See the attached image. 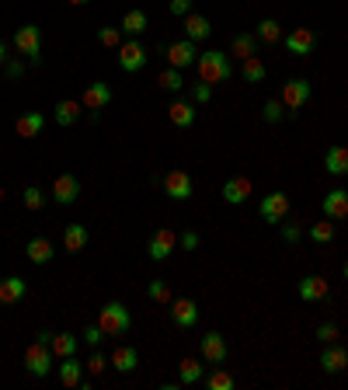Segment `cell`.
<instances>
[{"mask_svg":"<svg viewBox=\"0 0 348 390\" xmlns=\"http://www.w3.org/2000/svg\"><path fill=\"white\" fill-rule=\"evenodd\" d=\"M49 342H53V331H38L35 342L28 345V352H25V373L35 376V380H42V376H49L56 369V356H53Z\"/></svg>","mask_w":348,"mask_h":390,"instance_id":"6da1fadb","label":"cell"},{"mask_svg":"<svg viewBox=\"0 0 348 390\" xmlns=\"http://www.w3.org/2000/svg\"><path fill=\"white\" fill-rule=\"evenodd\" d=\"M195 70H199V80H206V84H223V80H230V73H233L230 53L209 49V53H202V56L195 60Z\"/></svg>","mask_w":348,"mask_h":390,"instance_id":"7a4b0ae2","label":"cell"},{"mask_svg":"<svg viewBox=\"0 0 348 390\" xmlns=\"http://www.w3.org/2000/svg\"><path fill=\"white\" fill-rule=\"evenodd\" d=\"M97 327H101L105 334H126L129 327H132V314H129V307L126 303H119V300L97 307Z\"/></svg>","mask_w":348,"mask_h":390,"instance_id":"3957f363","label":"cell"},{"mask_svg":"<svg viewBox=\"0 0 348 390\" xmlns=\"http://www.w3.org/2000/svg\"><path fill=\"white\" fill-rule=\"evenodd\" d=\"M310 98H314V84H310L307 77H292V80H285L283 91H279V101L289 108V115H296L300 108H307Z\"/></svg>","mask_w":348,"mask_h":390,"instance_id":"277c9868","label":"cell"},{"mask_svg":"<svg viewBox=\"0 0 348 390\" xmlns=\"http://www.w3.org/2000/svg\"><path fill=\"white\" fill-rule=\"evenodd\" d=\"M14 49L28 60V63L38 66V56H42V28L38 25H21L14 32Z\"/></svg>","mask_w":348,"mask_h":390,"instance_id":"5b68a950","label":"cell"},{"mask_svg":"<svg viewBox=\"0 0 348 390\" xmlns=\"http://www.w3.org/2000/svg\"><path fill=\"white\" fill-rule=\"evenodd\" d=\"M160 185H164V192L171 195L174 202H189L191 195H195V181H191V174H189V171H181V167L167 171Z\"/></svg>","mask_w":348,"mask_h":390,"instance_id":"8992f818","label":"cell"},{"mask_svg":"<svg viewBox=\"0 0 348 390\" xmlns=\"http://www.w3.org/2000/svg\"><path fill=\"white\" fill-rule=\"evenodd\" d=\"M258 213H261V220H265V223H285V216H289V195H285V192L261 195Z\"/></svg>","mask_w":348,"mask_h":390,"instance_id":"52a82bcc","label":"cell"},{"mask_svg":"<svg viewBox=\"0 0 348 390\" xmlns=\"http://www.w3.org/2000/svg\"><path fill=\"white\" fill-rule=\"evenodd\" d=\"M164 53H167V63L174 66V70H185V66H195V60H199V42L178 38V42L164 46Z\"/></svg>","mask_w":348,"mask_h":390,"instance_id":"ba28073f","label":"cell"},{"mask_svg":"<svg viewBox=\"0 0 348 390\" xmlns=\"http://www.w3.org/2000/svg\"><path fill=\"white\" fill-rule=\"evenodd\" d=\"M147 66V46L143 42H136V38H129L119 46V70L122 73H139Z\"/></svg>","mask_w":348,"mask_h":390,"instance_id":"9c48e42d","label":"cell"},{"mask_svg":"<svg viewBox=\"0 0 348 390\" xmlns=\"http://www.w3.org/2000/svg\"><path fill=\"white\" fill-rule=\"evenodd\" d=\"M174 248H178V237H174V230L157 227L154 233H150L147 255H150V261H167L171 255H174Z\"/></svg>","mask_w":348,"mask_h":390,"instance_id":"30bf717a","label":"cell"},{"mask_svg":"<svg viewBox=\"0 0 348 390\" xmlns=\"http://www.w3.org/2000/svg\"><path fill=\"white\" fill-rule=\"evenodd\" d=\"M171 321H174V327H195L199 325V303L191 300V296H171Z\"/></svg>","mask_w":348,"mask_h":390,"instance_id":"8fae6325","label":"cell"},{"mask_svg":"<svg viewBox=\"0 0 348 390\" xmlns=\"http://www.w3.org/2000/svg\"><path fill=\"white\" fill-rule=\"evenodd\" d=\"M230 359V345L220 331H206L202 334V362H213V366H223Z\"/></svg>","mask_w":348,"mask_h":390,"instance_id":"7c38bea8","label":"cell"},{"mask_svg":"<svg viewBox=\"0 0 348 390\" xmlns=\"http://www.w3.org/2000/svg\"><path fill=\"white\" fill-rule=\"evenodd\" d=\"M56 206H73L80 199V178L77 174H60L53 181V195H49Z\"/></svg>","mask_w":348,"mask_h":390,"instance_id":"4fadbf2b","label":"cell"},{"mask_svg":"<svg viewBox=\"0 0 348 390\" xmlns=\"http://www.w3.org/2000/svg\"><path fill=\"white\" fill-rule=\"evenodd\" d=\"M285 49L292 53V56H310L317 49V32L314 28H292V32H285Z\"/></svg>","mask_w":348,"mask_h":390,"instance_id":"5bb4252c","label":"cell"},{"mask_svg":"<svg viewBox=\"0 0 348 390\" xmlns=\"http://www.w3.org/2000/svg\"><path fill=\"white\" fill-rule=\"evenodd\" d=\"M296 292H300V300H307V303H324V300H331V286H327L324 275H303Z\"/></svg>","mask_w":348,"mask_h":390,"instance_id":"9a60e30c","label":"cell"},{"mask_svg":"<svg viewBox=\"0 0 348 390\" xmlns=\"http://www.w3.org/2000/svg\"><path fill=\"white\" fill-rule=\"evenodd\" d=\"M248 199H251V178L233 174V178L223 181V202H226V206H244Z\"/></svg>","mask_w":348,"mask_h":390,"instance_id":"2e32d148","label":"cell"},{"mask_svg":"<svg viewBox=\"0 0 348 390\" xmlns=\"http://www.w3.org/2000/svg\"><path fill=\"white\" fill-rule=\"evenodd\" d=\"M320 369H324L327 376L345 373V369H348V349L342 345V342H331V345L320 352Z\"/></svg>","mask_w":348,"mask_h":390,"instance_id":"e0dca14e","label":"cell"},{"mask_svg":"<svg viewBox=\"0 0 348 390\" xmlns=\"http://www.w3.org/2000/svg\"><path fill=\"white\" fill-rule=\"evenodd\" d=\"M112 84H105V80H95V84H88V91L80 98V105L88 108V112H101V108H108L112 105Z\"/></svg>","mask_w":348,"mask_h":390,"instance_id":"ac0fdd59","label":"cell"},{"mask_svg":"<svg viewBox=\"0 0 348 390\" xmlns=\"http://www.w3.org/2000/svg\"><path fill=\"white\" fill-rule=\"evenodd\" d=\"M320 209H324V216H327V220L342 223V220L348 216V192H345V189H331V192L324 195Z\"/></svg>","mask_w":348,"mask_h":390,"instance_id":"d6986e66","label":"cell"},{"mask_svg":"<svg viewBox=\"0 0 348 390\" xmlns=\"http://www.w3.org/2000/svg\"><path fill=\"white\" fill-rule=\"evenodd\" d=\"M91 244V230L84 223H66L63 227V251L66 255H80Z\"/></svg>","mask_w":348,"mask_h":390,"instance_id":"ffe728a7","label":"cell"},{"mask_svg":"<svg viewBox=\"0 0 348 390\" xmlns=\"http://www.w3.org/2000/svg\"><path fill=\"white\" fill-rule=\"evenodd\" d=\"M167 119H171L174 130H191L195 126V105L185 101V98H174L171 108H167Z\"/></svg>","mask_w":348,"mask_h":390,"instance_id":"44dd1931","label":"cell"},{"mask_svg":"<svg viewBox=\"0 0 348 390\" xmlns=\"http://www.w3.org/2000/svg\"><path fill=\"white\" fill-rule=\"evenodd\" d=\"M80 115H84V105L80 101H73V98H66V101H56V108H53V119H56V126H77L80 122Z\"/></svg>","mask_w":348,"mask_h":390,"instance_id":"7402d4cb","label":"cell"},{"mask_svg":"<svg viewBox=\"0 0 348 390\" xmlns=\"http://www.w3.org/2000/svg\"><path fill=\"white\" fill-rule=\"evenodd\" d=\"M25 258L32 261V265H49V261L56 258V248H53L49 237H32L25 244Z\"/></svg>","mask_w":348,"mask_h":390,"instance_id":"603a6c76","label":"cell"},{"mask_svg":"<svg viewBox=\"0 0 348 390\" xmlns=\"http://www.w3.org/2000/svg\"><path fill=\"white\" fill-rule=\"evenodd\" d=\"M230 56L233 60H251V56H258V35L254 32H237L233 38H230Z\"/></svg>","mask_w":348,"mask_h":390,"instance_id":"cb8c5ba5","label":"cell"},{"mask_svg":"<svg viewBox=\"0 0 348 390\" xmlns=\"http://www.w3.org/2000/svg\"><path fill=\"white\" fill-rule=\"evenodd\" d=\"M108 366H112L115 373H136V366H139V352H136L132 345H115V352L108 356Z\"/></svg>","mask_w":348,"mask_h":390,"instance_id":"d4e9b609","label":"cell"},{"mask_svg":"<svg viewBox=\"0 0 348 390\" xmlns=\"http://www.w3.org/2000/svg\"><path fill=\"white\" fill-rule=\"evenodd\" d=\"M56 373H60L63 387H80L84 384V362H77V356H66L63 362H56Z\"/></svg>","mask_w":348,"mask_h":390,"instance_id":"484cf974","label":"cell"},{"mask_svg":"<svg viewBox=\"0 0 348 390\" xmlns=\"http://www.w3.org/2000/svg\"><path fill=\"white\" fill-rule=\"evenodd\" d=\"M28 296V283L21 279V275H7V279H0V303H18V300H25Z\"/></svg>","mask_w":348,"mask_h":390,"instance_id":"4316f807","label":"cell"},{"mask_svg":"<svg viewBox=\"0 0 348 390\" xmlns=\"http://www.w3.org/2000/svg\"><path fill=\"white\" fill-rule=\"evenodd\" d=\"M324 171L334 174V178H345L348 174V147H327V154H324Z\"/></svg>","mask_w":348,"mask_h":390,"instance_id":"83f0119b","label":"cell"},{"mask_svg":"<svg viewBox=\"0 0 348 390\" xmlns=\"http://www.w3.org/2000/svg\"><path fill=\"white\" fill-rule=\"evenodd\" d=\"M42 130H46V115H42V112H25V115H18V122H14V132L25 136V139H35Z\"/></svg>","mask_w":348,"mask_h":390,"instance_id":"f1b7e54d","label":"cell"},{"mask_svg":"<svg viewBox=\"0 0 348 390\" xmlns=\"http://www.w3.org/2000/svg\"><path fill=\"white\" fill-rule=\"evenodd\" d=\"M209 35H213L209 18H202V14H185V38H191V42H206Z\"/></svg>","mask_w":348,"mask_h":390,"instance_id":"f546056e","label":"cell"},{"mask_svg":"<svg viewBox=\"0 0 348 390\" xmlns=\"http://www.w3.org/2000/svg\"><path fill=\"white\" fill-rule=\"evenodd\" d=\"M147 25H150L147 11L132 7V11H126V18H122V25H119V28H122L126 35H132V38H136V35H143V32H147Z\"/></svg>","mask_w":348,"mask_h":390,"instance_id":"4dcf8cb0","label":"cell"},{"mask_svg":"<svg viewBox=\"0 0 348 390\" xmlns=\"http://www.w3.org/2000/svg\"><path fill=\"white\" fill-rule=\"evenodd\" d=\"M258 42H265V46H275V42H283V25L275 21V18H261L258 21Z\"/></svg>","mask_w":348,"mask_h":390,"instance_id":"1f68e13d","label":"cell"},{"mask_svg":"<svg viewBox=\"0 0 348 390\" xmlns=\"http://www.w3.org/2000/svg\"><path fill=\"white\" fill-rule=\"evenodd\" d=\"M49 345H53V356H56V359L77 356V338H73L70 331H63V334H56V331H53V342H49Z\"/></svg>","mask_w":348,"mask_h":390,"instance_id":"d6a6232c","label":"cell"},{"mask_svg":"<svg viewBox=\"0 0 348 390\" xmlns=\"http://www.w3.org/2000/svg\"><path fill=\"white\" fill-rule=\"evenodd\" d=\"M178 380L181 384H202V362L199 359H181L178 362Z\"/></svg>","mask_w":348,"mask_h":390,"instance_id":"836d02e7","label":"cell"},{"mask_svg":"<svg viewBox=\"0 0 348 390\" xmlns=\"http://www.w3.org/2000/svg\"><path fill=\"white\" fill-rule=\"evenodd\" d=\"M244 80L248 84H265V77H268V70H265V63L258 60V56H251V60H244Z\"/></svg>","mask_w":348,"mask_h":390,"instance_id":"e575fe53","label":"cell"},{"mask_svg":"<svg viewBox=\"0 0 348 390\" xmlns=\"http://www.w3.org/2000/svg\"><path fill=\"white\" fill-rule=\"evenodd\" d=\"M157 84H160V88H164V91H174V95H178V91L185 88V80H181V70H174V66H167V70H164V73H160V77H157Z\"/></svg>","mask_w":348,"mask_h":390,"instance_id":"d590c367","label":"cell"},{"mask_svg":"<svg viewBox=\"0 0 348 390\" xmlns=\"http://www.w3.org/2000/svg\"><path fill=\"white\" fill-rule=\"evenodd\" d=\"M310 241H314V244H331V241H334V220L324 216V223H314V227H310Z\"/></svg>","mask_w":348,"mask_h":390,"instance_id":"8d00e7d4","label":"cell"},{"mask_svg":"<svg viewBox=\"0 0 348 390\" xmlns=\"http://www.w3.org/2000/svg\"><path fill=\"white\" fill-rule=\"evenodd\" d=\"M233 376L226 373V369H213L209 376H206V390H233Z\"/></svg>","mask_w":348,"mask_h":390,"instance_id":"74e56055","label":"cell"},{"mask_svg":"<svg viewBox=\"0 0 348 390\" xmlns=\"http://www.w3.org/2000/svg\"><path fill=\"white\" fill-rule=\"evenodd\" d=\"M21 202H25V209H28V213H38V209L46 206V192H42L38 185H28V189L21 192Z\"/></svg>","mask_w":348,"mask_h":390,"instance_id":"f35d334b","label":"cell"},{"mask_svg":"<svg viewBox=\"0 0 348 390\" xmlns=\"http://www.w3.org/2000/svg\"><path fill=\"white\" fill-rule=\"evenodd\" d=\"M97 42L108 46V49H119V46H122V28H115V25H101V28H97Z\"/></svg>","mask_w":348,"mask_h":390,"instance_id":"ab89813d","label":"cell"},{"mask_svg":"<svg viewBox=\"0 0 348 390\" xmlns=\"http://www.w3.org/2000/svg\"><path fill=\"white\" fill-rule=\"evenodd\" d=\"M283 115H285V105L279 101V98H272V101H265V105H261V119H265V122H272V126H275V122H283Z\"/></svg>","mask_w":348,"mask_h":390,"instance_id":"60d3db41","label":"cell"},{"mask_svg":"<svg viewBox=\"0 0 348 390\" xmlns=\"http://www.w3.org/2000/svg\"><path fill=\"white\" fill-rule=\"evenodd\" d=\"M314 338H317V342H324V345H331V342H342V327L331 325V321H324V325L314 327Z\"/></svg>","mask_w":348,"mask_h":390,"instance_id":"b9f144b4","label":"cell"},{"mask_svg":"<svg viewBox=\"0 0 348 390\" xmlns=\"http://www.w3.org/2000/svg\"><path fill=\"white\" fill-rule=\"evenodd\" d=\"M147 296H150L154 303H171V286H167L164 279H154V283L147 286Z\"/></svg>","mask_w":348,"mask_h":390,"instance_id":"7bdbcfd3","label":"cell"},{"mask_svg":"<svg viewBox=\"0 0 348 390\" xmlns=\"http://www.w3.org/2000/svg\"><path fill=\"white\" fill-rule=\"evenodd\" d=\"M84 369H88V373H91V376H101V373H105V369H108V356H101V352H91V359H88V362H84Z\"/></svg>","mask_w":348,"mask_h":390,"instance_id":"ee69618b","label":"cell"},{"mask_svg":"<svg viewBox=\"0 0 348 390\" xmlns=\"http://www.w3.org/2000/svg\"><path fill=\"white\" fill-rule=\"evenodd\" d=\"M105 338H108V334H105V331H101L97 325H88V327H84V345H88V349H97Z\"/></svg>","mask_w":348,"mask_h":390,"instance_id":"f6af8a7d","label":"cell"},{"mask_svg":"<svg viewBox=\"0 0 348 390\" xmlns=\"http://www.w3.org/2000/svg\"><path fill=\"white\" fill-rule=\"evenodd\" d=\"M191 98H195V105H209V101H213V84L199 80V84L191 88Z\"/></svg>","mask_w":348,"mask_h":390,"instance_id":"bcb514c9","label":"cell"},{"mask_svg":"<svg viewBox=\"0 0 348 390\" xmlns=\"http://www.w3.org/2000/svg\"><path fill=\"white\" fill-rule=\"evenodd\" d=\"M167 11L174 18H185V14H191V0H167Z\"/></svg>","mask_w":348,"mask_h":390,"instance_id":"7dc6e473","label":"cell"},{"mask_svg":"<svg viewBox=\"0 0 348 390\" xmlns=\"http://www.w3.org/2000/svg\"><path fill=\"white\" fill-rule=\"evenodd\" d=\"M300 237H303V227H300V223H285V227H283V241H285V244H300Z\"/></svg>","mask_w":348,"mask_h":390,"instance_id":"c3c4849f","label":"cell"},{"mask_svg":"<svg viewBox=\"0 0 348 390\" xmlns=\"http://www.w3.org/2000/svg\"><path fill=\"white\" fill-rule=\"evenodd\" d=\"M178 248H185V251H195V248H199V233H195V230H185V233L178 237Z\"/></svg>","mask_w":348,"mask_h":390,"instance_id":"681fc988","label":"cell"},{"mask_svg":"<svg viewBox=\"0 0 348 390\" xmlns=\"http://www.w3.org/2000/svg\"><path fill=\"white\" fill-rule=\"evenodd\" d=\"M4 70H7V77H11V80H18V77L25 73V63H18V60H7V63H4Z\"/></svg>","mask_w":348,"mask_h":390,"instance_id":"f907efd6","label":"cell"},{"mask_svg":"<svg viewBox=\"0 0 348 390\" xmlns=\"http://www.w3.org/2000/svg\"><path fill=\"white\" fill-rule=\"evenodd\" d=\"M7 60H11V56H7V46H4V42H0V66L7 63Z\"/></svg>","mask_w":348,"mask_h":390,"instance_id":"816d5d0a","label":"cell"},{"mask_svg":"<svg viewBox=\"0 0 348 390\" xmlns=\"http://www.w3.org/2000/svg\"><path fill=\"white\" fill-rule=\"evenodd\" d=\"M66 4H73V7H84V4H88V0H66Z\"/></svg>","mask_w":348,"mask_h":390,"instance_id":"f5cc1de1","label":"cell"},{"mask_svg":"<svg viewBox=\"0 0 348 390\" xmlns=\"http://www.w3.org/2000/svg\"><path fill=\"white\" fill-rule=\"evenodd\" d=\"M345 279H348V261H345Z\"/></svg>","mask_w":348,"mask_h":390,"instance_id":"db71d44e","label":"cell"},{"mask_svg":"<svg viewBox=\"0 0 348 390\" xmlns=\"http://www.w3.org/2000/svg\"><path fill=\"white\" fill-rule=\"evenodd\" d=\"M0 202H4V189H0Z\"/></svg>","mask_w":348,"mask_h":390,"instance_id":"11a10c76","label":"cell"}]
</instances>
